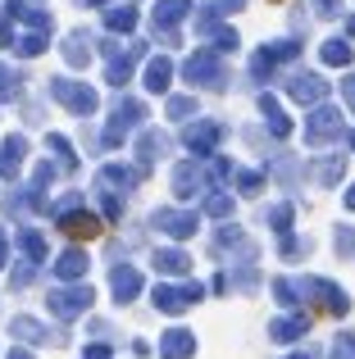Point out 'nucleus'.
Segmentation results:
<instances>
[{
  "instance_id": "nucleus-3",
  "label": "nucleus",
  "mask_w": 355,
  "mask_h": 359,
  "mask_svg": "<svg viewBox=\"0 0 355 359\" xmlns=\"http://www.w3.org/2000/svg\"><path fill=\"white\" fill-rule=\"evenodd\" d=\"M347 91H351V105H355V78H351V82H347Z\"/></svg>"
},
{
  "instance_id": "nucleus-5",
  "label": "nucleus",
  "mask_w": 355,
  "mask_h": 359,
  "mask_svg": "<svg viewBox=\"0 0 355 359\" xmlns=\"http://www.w3.org/2000/svg\"><path fill=\"white\" fill-rule=\"evenodd\" d=\"M351 210H355V191H351Z\"/></svg>"
},
{
  "instance_id": "nucleus-1",
  "label": "nucleus",
  "mask_w": 355,
  "mask_h": 359,
  "mask_svg": "<svg viewBox=\"0 0 355 359\" xmlns=\"http://www.w3.org/2000/svg\"><path fill=\"white\" fill-rule=\"evenodd\" d=\"M164 355H169V359H187V355H192V337H187V332H169V337H164Z\"/></svg>"
},
{
  "instance_id": "nucleus-2",
  "label": "nucleus",
  "mask_w": 355,
  "mask_h": 359,
  "mask_svg": "<svg viewBox=\"0 0 355 359\" xmlns=\"http://www.w3.org/2000/svg\"><path fill=\"white\" fill-rule=\"evenodd\" d=\"M333 359H355V332L337 337V346H333Z\"/></svg>"
},
{
  "instance_id": "nucleus-4",
  "label": "nucleus",
  "mask_w": 355,
  "mask_h": 359,
  "mask_svg": "<svg viewBox=\"0 0 355 359\" xmlns=\"http://www.w3.org/2000/svg\"><path fill=\"white\" fill-rule=\"evenodd\" d=\"M9 359H27V351H14V355H9Z\"/></svg>"
}]
</instances>
